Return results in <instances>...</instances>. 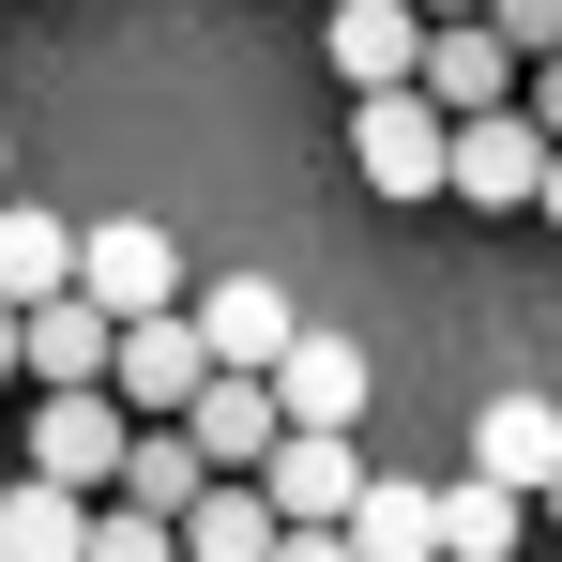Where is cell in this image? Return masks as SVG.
<instances>
[{
	"instance_id": "1",
	"label": "cell",
	"mask_w": 562,
	"mask_h": 562,
	"mask_svg": "<svg viewBox=\"0 0 562 562\" xmlns=\"http://www.w3.org/2000/svg\"><path fill=\"white\" fill-rule=\"evenodd\" d=\"M77 304H106V319H168V304H183V244H168L153 213H92V228H77Z\"/></svg>"
},
{
	"instance_id": "2",
	"label": "cell",
	"mask_w": 562,
	"mask_h": 562,
	"mask_svg": "<svg viewBox=\"0 0 562 562\" xmlns=\"http://www.w3.org/2000/svg\"><path fill=\"white\" fill-rule=\"evenodd\" d=\"M532 183H548V122L532 106H486V122L441 137V198H471V213H532Z\"/></svg>"
},
{
	"instance_id": "3",
	"label": "cell",
	"mask_w": 562,
	"mask_h": 562,
	"mask_svg": "<svg viewBox=\"0 0 562 562\" xmlns=\"http://www.w3.org/2000/svg\"><path fill=\"white\" fill-rule=\"evenodd\" d=\"M198 380H213V350H198V319H183V304L106 335V395H122L137 426H183V411H198Z\"/></svg>"
},
{
	"instance_id": "4",
	"label": "cell",
	"mask_w": 562,
	"mask_h": 562,
	"mask_svg": "<svg viewBox=\"0 0 562 562\" xmlns=\"http://www.w3.org/2000/svg\"><path fill=\"white\" fill-rule=\"evenodd\" d=\"M259 502H274V532H335V517L366 502V441H335V426H274Z\"/></svg>"
},
{
	"instance_id": "5",
	"label": "cell",
	"mask_w": 562,
	"mask_h": 562,
	"mask_svg": "<svg viewBox=\"0 0 562 562\" xmlns=\"http://www.w3.org/2000/svg\"><path fill=\"white\" fill-rule=\"evenodd\" d=\"M122 441H137V411H122V395H31V471H46V486H77V502H106V471H122Z\"/></svg>"
},
{
	"instance_id": "6",
	"label": "cell",
	"mask_w": 562,
	"mask_h": 562,
	"mask_svg": "<svg viewBox=\"0 0 562 562\" xmlns=\"http://www.w3.org/2000/svg\"><path fill=\"white\" fill-rule=\"evenodd\" d=\"M183 319H198V350H213V380H274V350L304 335L289 319V289L274 274H228V289H183Z\"/></svg>"
},
{
	"instance_id": "7",
	"label": "cell",
	"mask_w": 562,
	"mask_h": 562,
	"mask_svg": "<svg viewBox=\"0 0 562 562\" xmlns=\"http://www.w3.org/2000/svg\"><path fill=\"white\" fill-rule=\"evenodd\" d=\"M441 137H457V122L426 92H366L350 106V168H366L380 198H441Z\"/></svg>"
},
{
	"instance_id": "8",
	"label": "cell",
	"mask_w": 562,
	"mask_h": 562,
	"mask_svg": "<svg viewBox=\"0 0 562 562\" xmlns=\"http://www.w3.org/2000/svg\"><path fill=\"white\" fill-rule=\"evenodd\" d=\"M106 335H122V319L77 304V289L31 304V319H15V395H106Z\"/></svg>"
},
{
	"instance_id": "9",
	"label": "cell",
	"mask_w": 562,
	"mask_h": 562,
	"mask_svg": "<svg viewBox=\"0 0 562 562\" xmlns=\"http://www.w3.org/2000/svg\"><path fill=\"white\" fill-rule=\"evenodd\" d=\"M411 92L441 106V122H486V106H517V46H502L486 15H441L426 61H411Z\"/></svg>"
},
{
	"instance_id": "10",
	"label": "cell",
	"mask_w": 562,
	"mask_h": 562,
	"mask_svg": "<svg viewBox=\"0 0 562 562\" xmlns=\"http://www.w3.org/2000/svg\"><path fill=\"white\" fill-rule=\"evenodd\" d=\"M259 395H274V426H335V441H350V426H366V350H350V335H289Z\"/></svg>"
},
{
	"instance_id": "11",
	"label": "cell",
	"mask_w": 562,
	"mask_h": 562,
	"mask_svg": "<svg viewBox=\"0 0 562 562\" xmlns=\"http://www.w3.org/2000/svg\"><path fill=\"white\" fill-rule=\"evenodd\" d=\"M471 471H486V486H517V502H548L562 411H548V395H486V411H471Z\"/></svg>"
},
{
	"instance_id": "12",
	"label": "cell",
	"mask_w": 562,
	"mask_h": 562,
	"mask_svg": "<svg viewBox=\"0 0 562 562\" xmlns=\"http://www.w3.org/2000/svg\"><path fill=\"white\" fill-rule=\"evenodd\" d=\"M319 46H335V77H350V92H411L426 15H411V0H335V31H319Z\"/></svg>"
},
{
	"instance_id": "13",
	"label": "cell",
	"mask_w": 562,
	"mask_h": 562,
	"mask_svg": "<svg viewBox=\"0 0 562 562\" xmlns=\"http://www.w3.org/2000/svg\"><path fill=\"white\" fill-rule=\"evenodd\" d=\"M77 289V228L46 213V198H0V304L31 319V304H61Z\"/></svg>"
},
{
	"instance_id": "14",
	"label": "cell",
	"mask_w": 562,
	"mask_h": 562,
	"mask_svg": "<svg viewBox=\"0 0 562 562\" xmlns=\"http://www.w3.org/2000/svg\"><path fill=\"white\" fill-rule=\"evenodd\" d=\"M183 441H198V471H228V486H259V457H274V395H259V380H198Z\"/></svg>"
},
{
	"instance_id": "15",
	"label": "cell",
	"mask_w": 562,
	"mask_h": 562,
	"mask_svg": "<svg viewBox=\"0 0 562 562\" xmlns=\"http://www.w3.org/2000/svg\"><path fill=\"white\" fill-rule=\"evenodd\" d=\"M335 532H350V562H441V502H426L411 471H366V502H350Z\"/></svg>"
},
{
	"instance_id": "16",
	"label": "cell",
	"mask_w": 562,
	"mask_h": 562,
	"mask_svg": "<svg viewBox=\"0 0 562 562\" xmlns=\"http://www.w3.org/2000/svg\"><path fill=\"white\" fill-rule=\"evenodd\" d=\"M198 486H213V471H198L183 426H137V441H122V471H106V502H122V517H168V532H183Z\"/></svg>"
},
{
	"instance_id": "17",
	"label": "cell",
	"mask_w": 562,
	"mask_h": 562,
	"mask_svg": "<svg viewBox=\"0 0 562 562\" xmlns=\"http://www.w3.org/2000/svg\"><path fill=\"white\" fill-rule=\"evenodd\" d=\"M77 548H92V502L46 486V471H15L0 486V562H77Z\"/></svg>"
},
{
	"instance_id": "18",
	"label": "cell",
	"mask_w": 562,
	"mask_h": 562,
	"mask_svg": "<svg viewBox=\"0 0 562 562\" xmlns=\"http://www.w3.org/2000/svg\"><path fill=\"white\" fill-rule=\"evenodd\" d=\"M183 562H274V502L213 471V486H198V502H183Z\"/></svg>"
},
{
	"instance_id": "19",
	"label": "cell",
	"mask_w": 562,
	"mask_h": 562,
	"mask_svg": "<svg viewBox=\"0 0 562 562\" xmlns=\"http://www.w3.org/2000/svg\"><path fill=\"white\" fill-rule=\"evenodd\" d=\"M426 502H441V562H517V517H532L517 486H486V471H457V486H426Z\"/></svg>"
},
{
	"instance_id": "20",
	"label": "cell",
	"mask_w": 562,
	"mask_h": 562,
	"mask_svg": "<svg viewBox=\"0 0 562 562\" xmlns=\"http://www.w3.org/2000/svg\"><path fill=\"white\" fill-rule=\"evenodd\" d=\"M77 562H183V532L168 517H122V502H92V548Z\"/></svg>"
},
{
	"instance_id": "21",
	"label": "cell",
	"mask_w": 562,
	"mask_h": 562,
	"mask_svg": "<svg viewBox=\"0 0 562 562\" xmlns=\"http://www.w3.org/2000/svg\"><path fill=\"white\" fill-rule=\"evenodd\" d=\"M471 15H486V31L517 46V77H532V61H548V46H562V0H471Z\"/></svg>"
},
{
	"instance_id": "22",
	"label": "cell",
	"mask_w": 562,
	"mask_h": 562,
	"mask_svg": "<svg viewBox=\"0 0 562 562\" xmlns=\"http://www.w3.org/2000/svg\"><path fill=\"white\" fill-rule=\"evenodd\" d=\"M517 106L548 122V153H562V46H548V61H532V77H517Z\"/></svg>"
},
{
	"instance_id": "23",
	"label": "cell",
	"mask_w": 562,
	"mask_h": 562,
	"mask_svg": "<svg viewBox=\"0 0 562 562\" xmlns=\"http://www.w3.org/2000/svg\"><path fill=\"white\" fill-rule=\"evenodd\" d=\"M274 562H350V532H274Z\"/></svg>"
},
{
	"instance_id": "24",
	"label": "cell",
	"mask_w": 562,
	"mask_h": 562,
	"mask_svg": "<svg viewBox=\"0 0 562 562\" xmlns=\"http://www.w3.org/2000/svg\"><path fill=\"white\" fill-rule=\"evenodd\" d=\"M532 213H548V228H562V153H548V183H532Z\"/></svg>"
},
{
	"instance_id": "25",
	"label": "cell",
	"mask_w": 562,
	"mask_h": 562,
	"mask_svg": "<svg viewBox=\"0 0 562 562\" xmlns=\"http://www.w3.org/2000/svg\"><path fill=\"white\" fill-rule=\"evenodd\" d=\"M0 380H15V304H0Z\"/></svg>"
},
{
	"instance_id": "26",
	"label": "cell",
	"mask_w": 562,
	"mask_h": 562,
	"mask_svg": "<svg viewBox=\"0 0 562 562\" xmlns=\"http://www.w3.org/2000/svg\"><path fill=\"white\" fill-rule=\"evenodd\" d=\"M411 15H426V31H441V15H471V0H411Z\"/></svg>"
},
{
	"instance_id": "27",
	"label": "cell",
	"mask_w": 562,
	"mask_h": 562,
	"mask_svg": "<svg viewBox=\"0 0 562 562\" xmlns=\"http://www.w3.org/2000/svg\"><path fill=\"white\" fill-rule=\"evenodd\" d=\"M0 198H15V153H0Z\"/></svg>"
},
{
	"instance_id": "28",
	"label": "cell",
	"mask_w": 562,
	"mask_h": 562,
	"mask_svg": "<svg viewBox=\"0 0 562 562\" xmlns=\"http://www.w3.org/2000/svg\"><path fill=\"white\" fill-rule=\"evenodd\" d=\"M548 517H562V471H548Z\"/></svg>"
}]
</instances>
